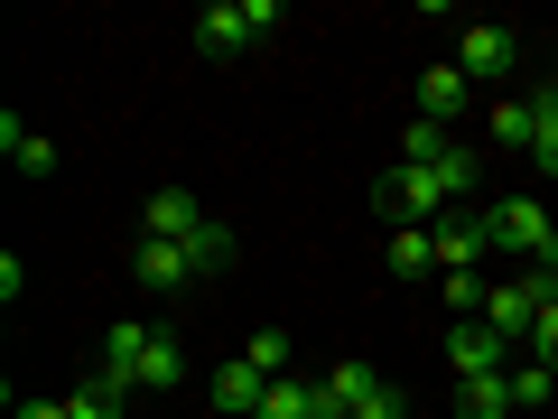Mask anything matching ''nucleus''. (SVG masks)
Segmentation results:
<instances>
[{
    "label": "nucleus",
    "instance_id": "obj_1",
    "mask_svg": "<svg viewBox=\"0 0 558 419\" xmlns=\"http://www.w3.org/2000/svg\"><path fill=\"white\" fill-rule=\"evenodd\" d=\"M484 224H494L502 252H521V261H558V215H549L539 196H502Z\"/></svg>",
    "mask_w": 558,
    "mask_h": 419
},
{
    "label": "nucleus",
    "instance_id": "obj_2",
    "mask_svg": "<svg viewBox=\"0 0 558 419\" xmlns=\"http://www.w3.org/2000/svg\"><path fill=\"white\" fill-rule=\"evenodd\" d=\"M428 242H438V271H475V252H494V224L465 215V205H447V215L428 224Z\"/></svg>",
    "mask_w": 558,
    "mask_h": 419
},
{
    "label": "nucleus",
    "instance_id": "obj_3",
    "mask_svg": "<svg viewBox=\"0 0 558 419\" xmlns=\"http://www.w3.org/2000/svg\"><path fill=\"white\" fill-rule=\"evenodd\" d=\"M447 363H457V382H484V373H512V345L475 318V326H447Z\"/></svg>",
    "mask_w": 558,
    "mask_h": 419
},
{
    "label": "nucleus",
    "instance_id": "obj_4",
    "mask_svg": "<svg viewBox=\"0 0 558 419\" xmlns=\"http://www.w3.org/2000/svg\"><path fill=\"white\" fill-rule=\"evenodd\" d=\"M140 355H149V326H140V318H112V326H102V373H94V382H112V392L131 400V392H140Z\"/></svg>",
    "mask_w": 558,
    "mask_h": 419
},
{
    "label": "nucleus",
    "instance_id": "obj_5",
    "mask_svg": "<svg viewBox=\"0 0 558 419\" xmlns=\"http://www.w3.org/2000/svg\"><path fill=\"white\" fill-rule=\"evenodd\" d=\"M140 224H149V242H196V234H205L215 215H205V205L186 196V187H159V196L140 205Z\"/></svg>",
    "mask_w": 558,
    "mask_h": 419
},
{
    "label": "nucleus",
    "instance_id": "obj_6",
    "mask_svg": "<svg viewBox=\"0 0 558 419\" xmlns=\"http://www.w3.org/2000/svg\"><path fill=\"white\" fill-rule=\"evenodd\" d=\"M484 326H494L502 345H531V326H539V299H531V279H494V299H484Z\"/></svg>",
    "mask_w": 558,
    "mask_h": 419
},
{
    "label": "nucleus",
    "instance_id": "obj_7",
    "mask_svg": "<svg viewBox=\"0 0 558 419\" xmlns=\"http://www.w3.org/2000/svg\"><path fill=\"white\" fill-rule=\"evenodd\" d=\"M512 57H521L512 28H484V20H475V28H465V57H457V65H465V84H502V75H512Z\"/></svg>",
    "mask_w": 558,
    "mask_h": 419
},
{
    "label": "nucleus",
    "instance_id": "obj_8",
    "mask_svg": "<svg viewBox=\"0 0 558 419\" xmlns=\"http://www.w3.org/2000/svg\"><path fill=\"white\" fill-rule=\"evenodd\" d=\"M131 279H140V289H168V299H178L186 279H196V252H186V242H140V252H131Z\"/></svg>",
    "mask_w": 558,
    "mask_h": 419
},
{
    "label": "nucleus",
    "instance_id": "obj_9",
    "mask_svg": "<svg viewBox=\"0 0 558 419\" xmlns=\"http://www.w3.org/2000/svg\"><path fill=\"white\" fill-rule=\"evenodd\" d=\"M260 28H252V10L242 0H215V10H196V47L205 57H233V47H252Z\"/></svg>",
    "mask_w": 558,
    "mask_h": 419
},
{
    "label": "nucleus",
    "instance_id": "obj_10",
    "mask_svg": "<svg viewBox=\"0 0 558 419\" xmlns=\"http://www.w3.org/2000/svg\"><path fill=\"white\" fill-rule=\"evenodd\" d=\"M260 400H270V373H252V363H223V373H215V410L223 419H260Z\"/></svg>",
    "mask_w": 558,
    "mask_h": 419
},
{
    "label": "nucleus",
    "instance_id": "obj_11",
    "mask_svg": "<svg viewBox=\"0 0 558 419\" xmlns=\"http://www.w3.org/2000/svg\"><path fill=\"white\" fill-rule=\"evenodd\" d=\"M410 103H418V121H438V131H447V121L465 112V65H428Z\"/></svg>",
    "mask_w": 558,
    "mask_h": 419
},
{
    "label": "nucleus",
    "instance_id": "obj_12",
    "mask_svg": "<svg viewBox=\"0 0 558 419\" xmlns=\"http://www.w3.org/2000/svg\"><path fill=\"white\" fill-rule=\"evenodd\" d=\"M373 392H381V373H373V363H336V373L317 382L326 419H354V410H363V400H373Z\"/></svg>",
    "mask_w": 558,
    "mask_h": 419
},
{
    "label": "nucleus",
    "instance_id": "obj_13",
    "mask_svg": "<svg viewBox=\"0 0 558 419\" xmlns=\"http://www.w3.org/2000/svg\"><path fill=\"white\" fill-rule=\"evenodd\" d=\"M457 410L465 419H512L521 400H512V373H484V382H457Z\"/></svg>",
    "mask_w": 558,
    "mask_h": 419
},
{
    "label": "nucleus",
    "instance_id": "obj_14",
    "mask_svg": "<svg viewBox=\"0 0 558 419\" xmlns=\"http://www.w3.org/2000/svg\"><path fill=\"white\" fill-rule=\"evenodd\" d=\"M438 271V242H428V224H400L391 234V279H428Z\"/></svg>",
    "mask_w": 558,
    "mask_h": 419
},
{
    "label": "nucleus",
    "instance_id": "obj_15",
    "mask_svg": "<svg viewBox=\"0 0 558 419\" xmlns=\"http://www.w3.org/2000/svg\"><path fill=\"white\" fill-rule=\"evenodd\" d=\"M0 149L28 168V178H47L57 168V140H38V131H20V112H0Z\"/></svg>",
    "mask_w": 558,
    "mask_h": 419
},
{
    "label": "nucleus",
    "instance_id": "obj_16",
    "mask_svg": "<svg viewBox=\"0 0 558 419\" xmlns=\"http://www.w3.org/2000/svg\"><path fill=\"white\" fill-rule=\"evenodd\" d=\"M178 373H186L178 336H149V355H140V392H178Z\"/></svg>",
    "mask_w": 558,
    "mask_h": 419
},
{
    "label": "nucleus",
    "instance_id": "obj_17",
    "mask_svg": "<svg viewBox=\"0 0 558 419\" xmlns=\"http://www.w3.org/2000/svg\"><path fill=\"white\" fill-rule=\"evenodd\" d=\"M326 410V400H317V382H299V373H289V382H270V400H260V419H317Z\"/></svg>",
    "mask_w": 558,
    "mask_h": 419
},
{
    "label": "nucleus",
    "instance_id": "obj_18",
    "mask_svg": "<svg viewBox=\"0 0 558 419\" xmlns=\"http://www.w3.org/2000/svg\"><path fill=\"white\" fill-rule=\"evenodd\" d=\"M447 149H457V140H447L438 121H410V131H400V168H438Z\"/></svg>",
    "mask_w": 558,
    "mask_h": 419
},
{
    "label": "nucleus",
    "instance_id": "obj_19",
    "mask_svg": "<svg viewBox=\"0 0 558 419\" xmlns=\"http://www.w3.org/2000/svg\"><path fill=\"white\" fill-rule=\"evenodd\" d=\"M484 131L502 140V149H531V131H539V103H494V121Z\"/></svg>",
    "mask_w": 558,
    "mask_h": 419
},
{
    "label": "nucleus",
    "instance_id": "obj_20",
    "mask_svg": "<svg viewBox=\"0 0 558 419\" xmlns=\"http://www.w3.org/2000/svg\"><path fill=\"white\" fill-rule=\"evenodd\" d=\"M438 289H447L457 318H484V299H494V279H484V271H438Z\"/></svg>",
    "mask_w": 558,
    "mask_h": 419
},
{
    "label": "nucleus",
    "instance_id": "obj_21",
    "mask_svg": "<svg viewBox=\"0 0 558 419\" xmlns=\"http://www.w3.org/2000/svg\"><path fill=\"white\" fill-rule=\"evenodd\" d=\"M242 363H252V373H270V382H289V336H279V326H260V336L242 345Z\"/></svg>",
    "mask_w": 558,
    "mask_h": 419
},
{
    "label": "nucleus",
    "instance_id": "obj_22",
    "mask_svg": "<svg viewBox=\"0 0 558 419\" xmlns=\"http://www.w3.org/2000/svg\"><path fill=\"white\" fill-rule=\"evenodd\" d=\"M484 178V159H475V149H447V159H438V187H447V205H465V187H475Z\"/></svg>",
    "mask_w": 558,
    "mask_h": 419
},
{
    "label": "nucleus",
    "instance_id": "obj_23",
    "mask_svg": "<svg viewBox=\"0 0 558 419\" xmlns=\"http://www.w3.org/2000/svg\"><path fill=\"white\" fill-rule=\"evenodd\" d=\"M531 159H539V178H558V103L539 94V131H531Z\"/></svg>",
    "mask_w": 558,
    "mask_h": 419
},
{
    "label": "nucleus",
    "instance_id": "obj_24",
    "mask_svg": "<svg viewBox=\"0 0 558 419\" xmlns=\"http://www.w3.org/2000/svg\"><path fill=\"white\" fill-rule=\"evenodd\" d=\"M186 252H196V271H223V261H233V224H205Z\"/></svg>",
    "mask_w": 558,
    "mask_h": 419
},
{
    "label": "nucleus",
    "instance_id": "obj_25",
    "mask_svg": "<svg viewBox=\"0 0 558 419\" xmlns=\"http://www.w3.org/2000/svg\"><path fill=\"white\" fill-rule=\"evenodd\" d=\"M65 410H75V419H121V392H112V382H84Z\"/></svg>",
    "mask_w": 558,
    "mask_h": 419
},
{
    "label": "nucleus",
    "instance_id": "obj_26",
    "mask_svg": "<svg viewBox=\"0 0 558 419\" xmlns=\"http://www.w3.org/2000/svg\"><path fill=\"white\" fill-rule=\"evenodd\" d=\"M549 392H558L549 363H512V400H549Z\"/></svg>",
    "mask_w": 558,
    "mask_h": 419
},
{
    "label": "nucleus",
    "instance_id": "obj_27",
    "mask_svg": "<svg viewBox=\"0 0 558 419\" xmlns=\"http://www.w3.org/2000/svg\"><path fill=\"white\" fill-rule=\"evenodd\" d=\"M531 363H549V373H558V308H539V326H531Z\"/></svg>",
    "mask_w": 558,
    "mask_h": 419
},
{
    "label": "nucleus",
    "instance_id": "obj_28",
    "mask_svg": "<svg viewBox=\"0 0 558 419\" xmlns=\"http://www.w3.org/2000/svg\"><path fill=\"white\" fill-rule=\"evenodd\" d=\"M354 419H410V400H400V392H391V382H381V392H373V400H363V410H354Z\"/></svg>",
    "mask_w": 558,
    "mask_h": 419
},
{
    "label": "nucleus",
    "instance_id": "obj_29",
    "mask_svg": "<svg viewBox=\"0 0 558 419\" xmlns=\"http://www.w3.org/2000/svg\"><path fill=\"white\" fill-rule=\"evenodd\" d=\"M10 410H20V419H75L65 400H10Z\"/></svg>",
    "mask_w": 558,
    "mask_h": 419
},
{
    "label": "nucleus",
    "instance_id": "obj_30",
    "mask_svg": "<svg viewBox=\"0 0 558 419\" xmlns=\"http://www.w3.org/2000/svg\"><path fill=\"white\" fill-rule=\"evenodd\" d=\"M539 94H549V103H558V84H539Z\"/></svg>",
    "mask_w": 558,
    "mask_h": 419
},
{
    "label": "nucleus",
    "instance_id": "obj_31",
    "mask_svg": "<svg viewBox=\"0 0 558 419\" xmlns=\"http://www.w3.org/2000/svg\"><path fill=\"white\" fill-rule=\"evenodd\" d=\"M317 419H326V410H317Z\"/></svg>",
    "mask_w": 558,
    "mask_h": 419
}]
</instances>
